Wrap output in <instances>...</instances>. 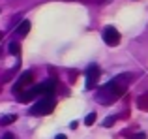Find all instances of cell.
<instances>
[{"label": "cell", "mask_w": 148, "mask_h": 139, "mask_svg": "<svg viewBox=\"0 0 148 139\" xmlns=\"http://www.w3.org/2000/svg\"><path fill=\"white\" fill-rule=\"evenodd\" d=\"M94 122H96V113H90L86 118H84V124H86V126H92Z\"/></svg>", "instance_id": "30bf717a"}, {"label": "cell", "mask_w": 148, "mask_h": 139, "mask_svg": "<svg viewBox=\"0 0 148 139\" xmlns=\"http://www.w3.org/2000/svg\"><path fill=\"white\" fill-rule=\"evenodd\" d=\"M15 120H17V115H6V117L0 118V124L8 126V124H11V122H15Z\"/></svg>", "instance_id": "ba28073f"}, {"label": "cell", "mask_w": 148, "mask_h": 139, "mask_svg": "<svg viewBox=\"0 0 148 139\" xmlns=\"http://www.w3.org/2000/svg\"><path fill=\"white\" fill-rule=\"evenodd\" d=\"M56 139H66V136H64V133H58V136H56Z\"/></svg>", "instance_id": "4fadbf2b"}, {"label": "cell", "mask_w": 148, "mask_h": 139, "mask_svg": "<svg viewBox=\"0 0 148 139\" xmlns=\"http://www.w3.org/2000/svg\"><path fill=\"white\" fill-rule=\"evenodd\" d=\"M10 53H11V55H19V53H21V45H19L17 41L10 43Z\"/></svg>", "instance_id": "9c48e42d"}, {"label": "cell", "mask_w": 148, "mask_h": 139, "mask_svg": "<svg viewBox=\"0 0 148 139\" xmlns=\"http://www.w3.org/2000/svg\"><path fill=\"white\" fill-rule=\"evenodd\" d=\"M32 79H34V73L32 72H25V73H21V77H19V81L15 83V92H21V88L23 87H26L28 83H32Z\"/></svg>", "instance_id": "5b68a950"}, {"label": "cell", "mask_w": 148, "mask_h": 139, "mask_svg": "<svg viewBox=\"0 0 148 139\" xmlns=\"http://www.w3.org/2000/svg\"><path fill=\"white\" fill-rule=\"evenodd\" d=\"M34 96H36V94H34V90H28V92H25V94H19V96H17V100L25 103V102H30Z\"/></svg>", "instance_id": "52a82bcc"}, {"label": "cell", "mask_w": 148, "mask_h": 139, "mask_svg": "<svg viewBox=\"0 0 148 139\" xmlns=\"http://www.w3.org/2000/svg\"><path fill=\"white\" fill-rule=\"evenodd\" d=\"M112 122H114V118H112V117H109L107 120H105V126L109 128V126H112Z\"/></svg>", "instance_id": "8fae6325"}, {"label": "cell", "mask_w": 148, "mask_h": 139, "mask_svg": "<svg viewBox=\"0 0 148 139\" xmlns=\"http://www.w3.org/2000/svg\"><path fill=\"white\" fill-rule=\"evenodd\" d=\"M103 40H105V43H107V45H116L120 41L118 30H116L114 26H105V30H103Z\"/></svg>", "instance_id": "7a4b0ae2"}, {"label": "cell", "mask_w": 148, "mask_h": 139, "mask_svg": "<svg viewBox=\"0 0 148 139\" xmlns=\"http://www.w3.org/2000/svg\"><path fill=\"white\" fill-rule=\"evenodd\" d=\"M32 90H34V94H36V96H41V98H43V96H51V94H53V90H54V81H45V83L34 87Z\"/></svg>", "instance_id": "3957f363"}, {"label": "cell", "mask_w": 148, "mask_h": 139, "mask_svg": "<svg viewBox=\"0 0 148 139\" xmlns=\"http://www.w3.org/2000/svg\"><path fill=\"white\" fill-rule=\"evenodd\" d=\"M0 40H2V34H0Z\"/></svg>", "instance_id": "5bb4252c"}, {"label": "cell", "mask_w": 148, "mask_h": 139, "mask_svg": "<svg viewBox=\"0 0 148 139\" xmlns=\"http://www.w3.org/2000/svg\"><path fill=\"white\" fill-rule=\"evenodd\" d=\"M30 30V21H23L21 25L17 26V36H26Z\"/></svg>", "instance_id": "8992f818"}, {"label": "cell", "mask_w": 148, "mask_h": 139, "mask_svg": "<svg viewBox=\"0 0 148 139\" xmlns=\"http://www.w3.org/2000/svg\"><path fill=\"white\" fill-rule=\"evenodd\" d=\"M54 109V98L53 96H43L41 100H38L32 107H30V113L32 115H49Z\"/></svg>", "instance_id": "6da1fadb"}, {"label": "cell", "mask_w": 148, "mask_h": 139, "mask_svg": "<svg viewBox=\"0 0 148 139\" xmlns=\"http://www.w3.org/2000/svg\"><path fill=\"white\" fill-rule=\"evenodd\" d=\"M98 77H99V70L96 64H92L90 68L86 70V88H92L96 85V81H98Z\"/></svg>", "instance_id": "277c9868"}, {"label": "cell", "mask_w": 148, "mask_h": 139, "mask_svg": "<svg viewBox=\"0 0 148 139\" xmlns=\"http://www.w3.org/2000/svg\"><path fill=\"white\" fill-rule=\"evenodd\" d=\"M2 139H13V136H11V133H4Z\"/></svg>", "instance_id": "7c38bea8"}]
</instances>
